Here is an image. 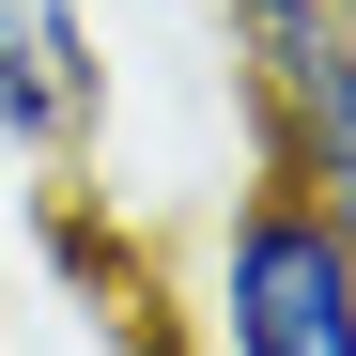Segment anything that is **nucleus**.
Instances as JSON below:
<instances>
[{"instance_id": "nucleus-3", "label": "nucleus", "mask_w": 356, "mask_h": 356, "mask_svg": "<svg viewBox=\"0 0 356 356\" xmlns=\"http://www.w3.org/2000/svg\"><path fill=\"white\" fill-rule=\"evenodd\" d=\"M108 356H202V341H186V310H140V294H124V341H108Z\"/></svg>"}, {"instance_id": "nucleus-2", "label": "nucleus", "mask_w": 356, "mask_h": 356, "mask_svg": "<svg viewBox=\"0 0 356 356\" xmlns=\"http://www.w3.org/2000/svg\"><path fill=\"white\" fill-rule=\"evenodd\" d=\"M108 140V47L78 0H0V155L78 170Z\"/></svg>"}, {"instance_id": "nucleus-1", "label": "nucleus", "mask_w": 356, "mask_h": 356, "mask_svg": "<svg viewBox=\"0 0 356 356\" xmlns=\"http://www.w3.org/2000/svg\"><path fill=\"white\" fill-rule=\"evenodd\" d=\"M202 356H356V232L264 155L202 232V294H186Z\"/></svg>"}]
</instances>
